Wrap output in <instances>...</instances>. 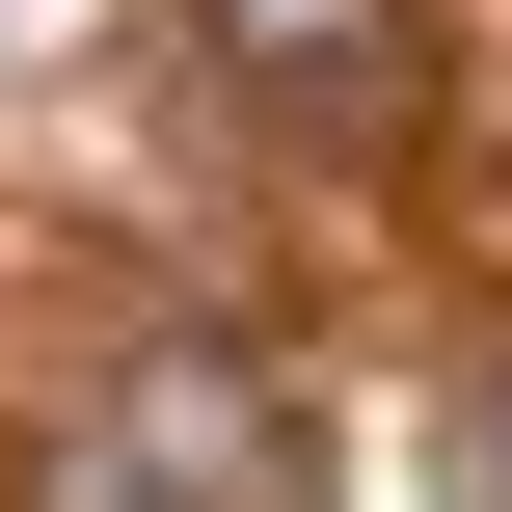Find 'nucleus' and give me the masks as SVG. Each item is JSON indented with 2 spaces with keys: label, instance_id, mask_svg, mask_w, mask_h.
Wrapping results in <instances>:
<instances>
[{
  "label": "nucleus",
  "instance_id": "20e7f679",
  "mask_svg": "<svg viewBox=\"0 0 512 512\" xmlns=\"http://www.w3.org/2000/svg\"><path fill=\"white\" fill-rule=\"evenodd\" d=\"M54 512H162V486H135V459H108V432H81V459H54Z\"/></svg>",
  "mask_w": 512,
  "mask_h": 512
},
{
  "label": "nucleus",
  "instance_id": "39448f33",
  "mask_svg": "<svg viewBox=\"0 0 512 512\" xmlns=\"http://www.w3.org/2000/svg\"><path fill=\"white\" fill-rule=\"evenodd\" d=\"M27 27H54V0H0V54H27Z\"/></svg>",
  "mask_w": 512,
  "mask_h": 512
},
{
  "label": "nucleus",
  "instance_id": "f257e3e1",
  "mask_svg": "<svg viewBox=\"0 0 512 512\" xmlns=\"http://www.w3.org/2000/svg\"><path fill=\"white\" fill-rule=\"evenodd\" d=\"M108 459H135L162 512H297V432H270L243 351H135V378H108Z\"/></svg>",
  "mask_w": 512,
  "mask_h": 512
},
{
  "label": "nucleus",
  "instance_id": "7ed1b4c3",
  "mask_svg": "<svg viewBox=\"0 0 512 512\" xmlns=\"http://www.w3.org/2000/svg\"><path fill=\"white\" fill-rule=\"evenodd\" d=\"M459 512H512V351H486V405H459Z\"/></svg>",
  "mask_w": 512,
  "mask_h": 512
},
{
  "label": "nucleus",
  "instance_id": "f03ea898",
  "mask_svg": "<svg viewBox=\"0 0 512 512\" xmlns=\"http://www.w3.org/2000/svg\"><path fill=\"white\" fill-rule=\"evenodd\" d=\"M189 27H216V81H243V108H324V135L405 81V0H189Z\"/></svg>",
  "mask_w": 512,
  "mask_h": 512
}]
</instances>
